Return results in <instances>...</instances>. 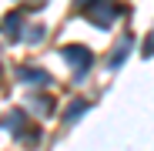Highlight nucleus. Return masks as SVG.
I'll return each instance as SVG.
<instances>
[{
    "label": "nucleus",
    "instance_id": "2",
    "mask_svg": "<svg viewBox=\"0 0 154 151\" xmlns=\"http://www.w3.org/2000/svg\"><path fill=\"white\" fill-rule=\"evenodd\" d=\"M20 77H23V81H34V84H47V74H44V71H34V67H23Z\"/></svg>",
    "mask_w": 154,
    "mask_h": 151
},
{
    "label": "nucleus",
    "instance_id": "1",
    "mask_svg": "<svg viewBox=\"0 0 154 151\" xmlns=\"http://www.w3.org/2000/svg\"><path fill=\"white\" fill-rule=\"evenodd\" d=\"M64 57H70V64L74 67H87L91 64V50H84V47H64Z\"/></svg>",
    "mask_w": 154,
    "mask_h": 151
}]
</instances>
